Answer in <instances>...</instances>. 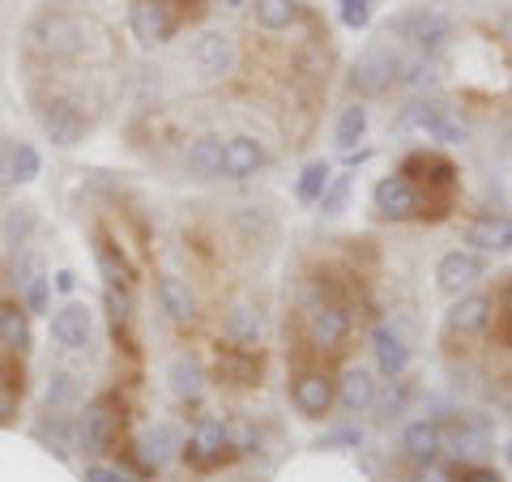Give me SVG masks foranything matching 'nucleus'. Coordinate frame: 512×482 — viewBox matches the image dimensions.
<instances>
[{
    "instance_id": "nucleus-1",
    "label": "nucleus",
    "mask_w": 512,
    "mask_h": 482,
    "mask_svg": "<svg viewBox=\"0 0 512 482\" xmlns=\"http://www.w3.org/2000/svg\"><path fill=\"white\" fill-rule=\"evenodd\" d=\"M90 26L82 18H73V13L64 9H43L35 22L26 26V43L35 47L39 56H52V60H77L86 56L90 47Z\"/></svg>"
},
{
    "instance_id": "nucleus-2",
    "label": "nucleus",
    "mask_w": 512,
    "mask_h": 482,
    "mask_svg": "<svg viewBox=\"0 0 512 482\" xmlns=\"http://www.w3.org/2000/svg\"><path fill=\"white\" fill-rule=\"evenodd\" d=\"M384 30L410 47H419V56H436L440 47L453 39V22L436 9H406V13H397V18H389Z\"/></svg>"
},
{
    "instance_id": "nucleus-3",
    "label": "nucleus",
    "mask_w": 512,
    "mask_h": 482,
    "mask_svg": "<svg viewBox=\"0 0 512 482\" xmlns=\"http://www.w3.org/2000/svg\"><path fill=\"white\" fill-rule=\"evenodd\" d=\"M406 128H419L423 137L431 141H466V124H461L453 111H448L444 103H423V99H414L410 107H402V116H397V133H406Z\"/></svg>"
},
{
    "instance_id": "nucleus-4",
    "label": "nucleus",
    "mask_w": 512,
    "mask_h": 482,
    "mask_svg": "<svg viewBox=\"0 0 512 482\" xmlns=\"http://www.w3.org/2000/svg\"><path fill=\"white\" fill-rule=\"evenodd\" d=\"M397 69H402V60H397L384 43H372V47H363L355 64H350V86H355L363 99H376V94H384L397 82Z\"/></svg>"
},
{
    "instance_id": "nucleus-5",
    "label": "nucleus",
    "mask_w": 512,
    "mask_h": 482,
    "mask_svg": "<svg viewBox=\"0 0 512 482\" xmlns=\"http://www.w3.org/2000/svg\"><path fill=\"white\" fill-rule=\"evenodd\" d=\"M39 124H43V137L60 150H73L82 146L86 133H90V120L82 116V107L69 103V99H47L39 103Z\"/></svg>"
},
{
    "instance_id": "nucleus-6",
    "label": "nucleus",
    "mask_w": 512,
    "mask_h": 482,
    "mask_svg": "<svg viewBox=\"0 0 512 482\" xmlns=\"http://www.w3.org/2000/svg\"><path fill=\"white\" fill-rule=\"evenodd\" d=\"M372 205L380 218L389 222H406V218H423V192L406 175H384L372 188Z\"/></svg>"
},
{
    "instance_id": "nucleus-7",
    "label": "nucleus",
    "mask_w": 512,
    "mask_h": 482,
    "mask_svg": "<svg viewBox=\"0 0 512 482\" xmlns=\"http://www.w3.org/2000/svg\"><path fill=\"white\" fill-rule=\"evenodd\" d=\"M77 431H82V448L86 453H111V444H116V431H120V414H116V397L103 393L94 397L82 423H77Z\"/></svg>"
},
{
    "instance_id": "nucleus-8",
    "label": "nucleus",
    "mask_w": 512,
    "mask_h": 482,
    "mask_svg": "<svg viewBox=\"0 0 512 482\" xmlns=\"http://www.w3.org/2000/svg\"><path fill=\"white\" fill-rule=\"evenodd\" d=\"M235 39L227 30H205V35L192 43V64H197V73L205 82H222V77L235 73Z\"/></svg>"
},
{
    "instance_id": "nucleus-9",
    "label": "nucleus",
    "mask_w": 512,
    "mask_h": 482,
    "mask_svg": "<svg viewBox=\"0 0 512 482\" xmlns=\"http://www.w3.org/2000/svg\"><path fill=\"white\" fill-rule=\"evenodd\" d=\"M444 448L453 453L457 461H466V465H483L491 453H495V444H491V423L487 419H461L453 423V431L444 436Z\"/></svg>"
},
{
    "instance_id": "nucleus-10",
    "label": "nucleus",
    "mask_w": 512,
    "mask_h": 482,
    "mask_svg": "<svg viewBox=\"0 0 512 482\" xmlns=\"http://www.w3.org/2000/svg\"><path fill=\"white\" fill-rule=\"evenodd\" d=\"M291 401L303 419L320 423L333 410V401H338V380H329L325 372H299L291 384Z\"/></svg>"
},
{
    "instance_id": "nucleus-11",
    "label": "nucleus",
    "mask_w": 512,
    "mask_h": 482,
    "mask_svg": "<svg viewBox=\"0 0 512 482\" xmlns=\"http://www.w3.org/2000/svg\"><path fill=\"white\" fill-rule=\"evenodd\" d=\"M350 325H355V316H350L346 303L329 299V303H320V308L308 316V342L316 350H338L350 337Z\"/></svg>"
},
{
    "instance_id": "nucleus-12",
    "label": "nucleus",
    "mask_w": 512,
    "mask_h": 482,
    "mask_svg": "<svg viewBox=\"0 0 512 482\" xmlns=\"http://www.w3.org/2000/svg\"><path fill=\"white\" fill-rule=\"evenodd\" d=\"M227 453H231L227 423H218V419H201L192 427V436L184 440V457H188V465H197V470H214Z\"/></svg>"
},
{
    "instance_id": "nucleus-13",
    "label": "nucleus",
    "mask_w": 512,
    "mask_h": 482,
    "mask_svg": "<svg viewBox=\"0 0 512 482\" xmlns=\"http://www.w3.org/2000/svg\"><path fill=\"white\" fill-rule=\"evenodd\" d=\"M491 316H495V299L491 295H461L453 308H448L444 329L453 337H478V333H487Z\"/></svg>"
},
{
    "instance_id": "nucleus-14",
    "label": "nucleus",
    "mask_w": 512,
    "mask_h": 482,
    "mask_svg": "<svg viewBox=\"0 0 512 482\" xmlns=\"http://www.w3.org/2000/svg\"><path fill=\"white\" fill-rule=\"evenodd\" d=\"M171 30H175L171 0H133V35L141 47L171 39Z\"/></svg>"
},
{
    "instance_id": "nucleus-15",
    "label": "nucleus",
    "mask_w": 512,
    "mask_h": 482,
    "mask_svg": "<svg viewBox=\"0 0 512 482\" xmlns=\"http://www.w3.org/2000/svg\"><path fill=\"white\" fill-rule=\"evenodd\" d=\"M269 167V150L256 137H231L222 150V180H252Z\"/></svg>"
},
{
    "instance_id": "nucleus-16",
    "label": "nucleus",
    "mask_w": 512,
    "mask_h": 482,
    "mask_svg": "<svg viewBox=\"0 0 512 482\" xmlns=\"http://www.w3.org/2000/svg\"><path fill=\"white\" fill-rule=\"evenodd\" d=\"M94 333V320L86 303H64V308L52 312V342L60 350H86Z\"/></svg>"
},
{
    "instance_id": "nucleus-17",
    "label": "nucleus",
    "mask_w": 512,
    "mask_h": 482,
    "mask_svg": "<svg viewBox=\"0 0 512 482\" xmlns=\"http://www.w3.org/2000/svg\"><path fill=\"white\" fill-rule=\"evenodd\" d=\"M478 278H483V261H478L474 252H444L440 265H436V286L444 295L461 299Z\"/></svg>"
},
{
    "instance_id": "nucleus-18",
    "label": "nucleus",
    "mask_w": 512,
    "mask_h": 482,
    "mask_svg": "<svg viewBox=\"0 0 512 482\" xmlns=\"http://www.w3.org/2000/svg\"><path fill=\"white\" fill-rule=\"evenodd\" d=\"M154 299H158V308L167 312V320H175V325L197 320V295H192V286L184 278H175V273H163V278L154 282Z\"/></svg>"
},
{
    "instance_id": "nucleus-19",
    "label": "nucleus",
    "mask_w": 512,
    "mask_h": 482,
    "mask_svg": "<svg viewBox=\"0 0 512 482\" xmlns=\"http://www.w3.org/2000/svg\"><path fill=\"white\" fill-rule=\"evenodd\" d=\"M175 457H184V431L180 423H150L146 440H141V461L150 465V470H158V465H171Z\"/></svg>"
},
{
    "instance_id": "nucleus-20",
    "label": "nucleus",
    "mask_w": 512,
    "mask_h": 482,
    "mask_svg": "<svg viewBox=\"0 0 512 482\" xmlns=\"http://www.w3.org/2000/svg\"><path fill=\"white\" fill-rule=\"evenodd\" d=\"M466 244L478 252H508L512 248V218L508 214H474L466 222Z\"/></svg>"
},
{
    "instance_id": "nucleus-21",
    "label": "nucleus",
    "mask_w": 512,
    "mask_h": 482,
    "mask_svg": "<svg viewBox=\"0 0 512 482\" xmlns=\"http://www.w3.org/2000/svg\"><path fill=\"white\" fill-rule=\"evenodd\" d=\"M222 150H227V141H222L218 133L192 137L188 150H184V171L192 175V180H218L222 175Z\"/></svg>"
},
{
    "instance_id": "nucleus-22",
    "label": "nucleus",
    "mask_w": 512,
    "mask_h": 482,
    "mask_svg": "<svg viewBox=\"0 0 512 482\" xmlns=\"http://www.w3.org/2000/svg\"><path fill=\"white\" fill-rule=\"evenodd\" d=\"M167 389L175 401H197L205 393V367L192 355H171L167 363Z\"/></svg>"
},
{
    "instance_id": "nucleus-23",
    "label": "nucleus",
    "mask_w": 512,
    "mask_h": 482,
    "mask_svg": "<svg viewBox=\"0 0 512 482\" xmlns=\"http://www.w3.org/2000/svg\"><path fill=\"white\" fill-rule=\"evenodd\" d=\"M402 448H406V457L419 461V465L436 461V457L444 453V431H440V423H431V419L410 423V427L402 431Z\"/></svg>"
},
{
    "instance_id": "nucleus-24",
    "label": "nucleus",
    "mask_w": 512,
    "mask_h": 482,
    "mask_svg": "<svg viewBox=\"0 0 512 482\" xmlns=\"http://www.w3.org/2000/svg\"><path fill=\"white\" fill-rule=\"evenodd\" d=\"M372 350H376V363H380V372L389 376V380H397L410 367V346L402 342V333L397 329H389V325H380L376 333H372Z\"/></svg>"
},
{
    "instance_id": "nucleus-25",
    "label": "nucleus",
    "mask_w": 512,
    "mask_h": 482,
    "mask_svg": "<svg viewBox=\"0 0 512 482\" xmlns=\"http://www.w3.org/2000/svg\"><path fill=\"white\" fill-rule=\"evenodd\" d=\"M338 401H342V410L363 414V410L376 401V380H372V372H367V367H346V372L338 376Z\"/></svg>"
},
{
    "instance_id": "nucleus-26",
    "label": "nucleus",
    "mask_w": 512,
    "mask_h": 482,
    "mask_svg": "<svg viewBox=\"0 0 512 482\" xmlns=\"http://www.w3.org/2000/svg\"><path fill=\"white\" fill-rule=\"evenodd\" d=\"M35 333H30V312L18 308V303H0V346L9 355H26Z\"/></svg>"
},
{
    "instance_id": "nucleus-27",
    "label": "nucleus",
    "mask_w": 512,
    "mask_h": 482,
    "mask_svg": "<svg viewBox=\"0 0 512 482\" xmlns=\"http://www.w3.org/2000/svg\"><path fill=\"white\" fill-rule=\"evenodd\" d=\"M397 175H406V180H427V184H440V188H448L457 180V167L448 163V158H440V154H427V150H414L406 163H402V171Z\"/></svg>"
},
{
    "instance_id": "nucleus-28",
    "label": "nucleus",
    "mask_w": 512,
    "mask_h": 482,
    "mask_svg": "<svg viewBox=\"0 0 512 482\" xmlns=\"http://www.w3.org/2000/svg\"><path fill=\"white\" fill-rule=\"evenodd\" d=\"M222 329H227V337L235 346H244V350H252V342L261 337V329H265V316L252 308V303H231L227 308V320H222Z\"/></svg>"
},
{
    "instance_id": "nucleus-29",
    "label": "nucleus",
    "mask_w": 512,
    "mask_h": 482,
    "mask_svg": "<svg viewBox=\"0 0 512 482\" xmlns=\"http://www.w3.org/2000/svg\"><path fill=\"white\" fill-rule=\"evenodd\" d=\"M218 376L227 384H256L261 380V363H256L252 350L235 346V350H227V355L218 359Z\"/></svg>"
},
{
    "instance_id": "nucleus-30",
    "label": "nucleus",
    "mask_w": 512,
    "mask_h": 482,
    "mask_svg": "<svg viewBox=\"0 0 512 482\" xmlns=\"http://www.w3.org/2000/svg\"><path fill=\"white\" fill-rule=\"evenodd\" d=\"M39 440L52 448L56 457H69L73 448H82V431H77L69 419H60V414H52L47 423H39Z\"/></svg>"
},
{
    "instance_id": "nucleus-31",
    "label": "nucleus",
    "mask_w": 512,
    "mask_h": 482,
    "mask_svg": "<svg viewBox=\"0 0 512 482\" xmlns=\"http://www.w3.org/2000/svg\"><path fill=\"white\" fill-rule=\"evenodd\" d=\"M43 401H47V410H69L82 401V384H77L73 372H47V389H43Z\"/></svg>"
},
{
    "instance_id": "nucleus-32",
    "label": "nucleus",
    "mask_w": 512,
    "mask_h": 482,
    "mask_svg": "<svg viewBox=\"0 0 512 482\" xmlns=\"http://www.w3.org/2000/svg\"><path fill=\"white\" fill-rule=\"evenodd\" d=\"M252 18L261 30H286L299 18V5L295 0H252Z\"/></svg>"
},
{
    "instance_id": "nucleus-33",
    "label": "nucleus",
    "mask_w": 512,
    "mask_h": 482,
    "mask_svg": "<svg viewBox=\"0 0 512 482\" xmlns=\"http://www.w3.org/2000/svg\"><path fill=\"white\" fill-rule=\"evenodd\" d=\"M363 133H367V107H363V103L346 107L342 116H338V128H333V141H338V150L355 154V146L363 141Z\"/></svg>"
},
{
    "instance_id": "nucleus-34",
    "label": "nucleus",
    "mask_w": 512,
    "mask_h": 482,
    "mask_svg": "<svg viewBox=\"0 0 512 482\" xmlns=\"http://www.w3.org/2000/svg\"><path fill=\"white\" fill-rule=\"evenodd\" d=\"M329 180H333V171H329V163L325 158H316V163H308L299 171V184H295V197L303 201V205H312V201H320L325 197V188H329Z\"/></svg>"
},
{
    "instance_id": "nucleus-35",
    "label": "nucleus",
    "mask_w": 512,
    "mask_h": 482,
    "mask_svg": "<svg viewBox=\"0 0 512 482\" xmlns=\"http://www.w3.org/2000/svg\"><path fill=\"white\" fill-rule=\"evenodd\" d=\"M397 82H402L406 90H436V64H431V56H414V60H402V69H397Z\"/></svg>"
},
{
    "instance_id": "nucleus-36",
    "label": "nucleus",
    "mask_w": 512,
    "mask_h": 482,
    "mask_svg": "<svg viewBox=\"0 0 512 482\" xmlns=\"http://www.w3.org/2000/svg\"><path fill=\"white\" fill-rule=\"evenodd\" d=\"M39 150L30 146V141H18V146H9V180L13 184H30L39 175Z\"/></svg>"
},
{
    "instance_id": "nucleus-37",
    "label": "nucleus",
    "mask_w": 512,
    "mask_h": 482,
    "mask_svg": "<svg viewBox=\"0 0 512 482\" xmlns=\"http://www.w3.org/2000/svg\"><path fill=\"white\" fill-rule=\"evenodd\" d=\"M94 261H99L107 286H128V282H133V269L124 265V256H120L116 248H111L107 239H103V244H94Z\"/></svg>"
},
{
    "instance_id": "nucleus-38",
    "label": "nucleus",
    "mask_w": 512,
    "mask_h": 482,
    "mask_svg": "<svg viewBox=\"0 0 512 482\" xmlns=\"http://www.w3.org/2000/svg\"><path fill=\"white\" fill-rule=\"evenodd\" d=\"M30 231H35V210H30V205H18V210H9V218H5V244H9L13 252L26 248Z\"/></svg>"
},
{
    "instance_id": "nucleus-39",
    "label": "nucleus",
    "mask_w": 512,
    "mask_h": 482,
    "mask_svg": "<svg viewBox=\"0 0 512 482\" xmlns=\"http://www.w3.org/2000/svg\"><path fill=\"white\" fill-rule=\"evenodd\" d=\"M103 303H107V316H111V325H116V333L133 325V295H128V286H107Z\"/></svg>"
},
{
    "instance_id": "nucleus-40",
    "label": "nucleus",
    "mask_w": 512,
    "mask_h": 482,
    "mask_svg": "<svg viewBox=\"0 0 512 482\" xmlns=\"http://www.w3.org/2000/svg\"><path fill=\"white\" fill-rule=\"evenodd\" d=\"M320 303H329V286H325V278H303V282H299V291H295V308H299L303 316H312Z\"/></svg>"
},
{
    "instance_id": "nucleus-41",
    "label": "nucleus",
    "mask_w": 512,
    "mask_h": 482,
    "mask_svg": "<svg viewBox=\"0 0 512 482\" xmlns=\"http://www.w3.org/2000/svg\"><path fill=\"white\" fill-rule=\"evenodd\" d=\"M22 299H26V312H47L52 308V278H47V273H35V278L22 286Z\"/></svg>"
},
{
    "instance_id": "nucleus-42",
    "label": "nucleus",
    "mask_w": 512,
    "mask_h": 482,
    "mask_svg": "<svg viewBox=\"0 0 512 482\" xmlns=\"http://www.w3.org/2000/svg\"><path fill=\"white\" fill-rule=\"evenodd\" d=\"M227 444L235 453H256V448H261V431H256L248 419H235V423H227Z\"/></svg>"
},
{
    "instance_id": "nucleus-43",
    "label": "nucleus",
    "mask_w": 512,
    "mask_h": 482,
    "mask_svg": "<svg viewBox=\"0 0 512 482\" xmlns=\"http://www.w3.org/2000/svg\"><path fill=\"white\" fill-rule=\"evenodd\" d=\"M346 201H350V175H333L329 188H325V197H320V210H325V214H342Z\"/></svg>"
},
{
    "instance_id": "nucleus-44",
    "label": "nucleus",
    "mask_w": 512,
    "mask_h": 482,
    "mask_svg": "<svg viewBox=\"0 0 512 482\" xmlns=\"http://www.w3.org/2000/svg\"><path fill=\"white\" fill-rule=\"evenodd\" d=\"M338 18L350 30H363L372 22V0H338Z\"/></svg>"
},
{
    "instance_id": "nucleus-45",
    "label": "nucleus",
    "mask_w": 512,
    "mask_h": 482,
    "mask_svg": "<svg viewBox=\"0 0 512 482\" xmlns=\"http://www.w3.org/2000/svg\"><path fill=\"white\" fill-rule=\"evenodd\" d=\"M82 482H133V478H128L124 470H116V465H86Z\"/></svg>"
},
{
    "instance_id": "nucleus-46",
    "label": "nucleus",
    "mask_w": 512,
    "mask_h": 482,
    "mask_svg": "<svg viewBox=\"0 0 512 482\" xmlns=\"http://www.w3.org/2000/svg\"><path fill=\"white\" fill-rule=\"evenodd\" d=\"M359 444H363V431H355V427L329 431V436L320 440V448H359Z\"/></svg>"
},
{
    "instance_id": "nucleus-47",
    "label": "nucleus",
    "mask_w": 512,
    "mask_h": 482,
    "mask_svg": "<svg viewBox=\"0 0 512 482\" xmlns=\"http://www.w3.org/2000/svg\"><path fill=\"white\" fill-rule=\"evenodd\" d=\"M13 414H18V393H13V384L0 380V427L13 423Z\"/></svg>"
},
{
    "instance_id": "nucleus-48",
    "label": "nucleus",
    "mask_w": 512,
    "mask_h": 482,
    "mask_svg": "<svg viewBox=\"0 0 512 482\" xmlns=\"http://www.w3.org/2000/svg\"><path fill=\"white\" fill-rule=\"evenodd\" d=\"M414 482H453V470L448 465H440V461H427L419 474H414Z\"/></svg>"
},
{
    "instance_id": "nucleus-49",
    "label": "nucleus",
    "mask_w": 512,
    "mask_h": 482,
    "mask_svg": "<svg viewBox=\"0 0 512 482\" xmlns=\"http://www.w3.org/2000/svg\"><path fill=\"white\" fill-rule=\"evenodd\" d=\"M461 482H504V478L495 474L491 465H466V474H461Z\"/></svg>"
},
{
    "instance_id": "nucleus-50",
    "label": "nucleus",
    "mask_w": 512,
    "mask_h": 482,
    "mask_svg": "<svg viewBox=\"0 0 512 482\" xmlns=\"http://www.w3.org/2000/svg\"><path fill=\"white\" fill-rule=\"evenodd\" d=\"M73 286H77V273H73V269H60V273H56V291H60V295H69Z\"/></svg>"
},
{
    "instance_id": "nucleus-51",
    "label": "nucleus",
    "mask_w": 512,
    "mask_h": 482,
    "mask_svg": "<svg viewBox=\"0 0 512 482\" xmlns=\"http://www.w3.org/2000/svg\"><path fill=\"white\" fill-rule=\"evenodd\" d=\"M504 35L512 39V13H508V18H504Z\"/></svg>"
},
{
    "instance_id": "nucleus-52",
    "label": "nucleus",
    "mask_w": 512,
    "mask_h": 482,
    "mask_svg": "<svg viewBox=\"0 0 512 482\" xmlns=\"http://www.w3.org/2000/svg\"><path fill=\"white\" fill-rule=\"evenodd\" d=\"M239 5H244V0H227V9H239Z\"/></svg>"
},
{
    "instance_id": "nucleus-53",
    "label": "nucleus",
    "mask_w": 512,
    "mask_h": 482,
    "mask_svg": "<svg viewBox=\"0 0 512 482\" xmlns=\"http://www.w3.org/2000/svg\"><path fill=\"white\" fill-rule=\"evenodd\" d=\"M184 5H201V0H184Z\"/></svg>"
},
{
    "instance_id": "nucleus-54",
    "label": "nucleus",
    "mask_w": 512,
    "mask_h": 482,
    "mask_svg": "<svg viewBox=\"0 0 512 482\" xmlns=\"http://www.w3.org/2000/svg\"><path fill=\"white\" fill-rule=\"evenodd\" d=\"M406 482H414V478H406Z\"/></svg>"
}]
</instances>
